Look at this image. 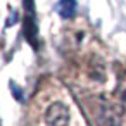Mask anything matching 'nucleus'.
<instances>
[{"label": "nucleus", "mask_w": 126, "mask_h": 126, "mask_svg": "<svg viewBox=\"0 0 126 126\" xmlns=\"http://www.w3.org/2000/svg\"><path fill=\"white\" fill-rule=\"evenodd\" d=\"M45 123L47 126H69V110L64 104L55 102L48 105L45 112Z\"/></svg>", "instance_id": "nucleus-2"}, {"label": "nucleus", "mask_w": 126, "mask_h": 126, "mask_svg": "<svg viewBox=\"0 0 126 126\" xmlns=\"http://www.w3.org/2000/svg\"><path fill=\"white\" fill-rule=\"evenodd\" d=\"M97 124L98 126H121L119 112L105 100H100L97 107Z\"/></svg>", "instance_id": "nucleus-3"}, {"label": "nucleus", "mask_w": 126, "mask_h": 126, "mask_svg": "<svg viewBox=\"0 0 126 126\" xmlns=\"http://www.w3.org/2000/svg\"><path fill=\"white\" fill-rule=\"evenodd\" d=\"M57 11L62 17H73L76 12V0H61Z\"/></svg>", "instance_id": "nucleus-4"}, {"label": "nucleus", "mask_w": 126, "mask_h": 126, "mask_svg": "<svg viewBox=\"0 0 126 126\" xmlns=\"http://www.w3.org/2000/svg\"><path fill=\"white\" fill-rule=\"evenodd\" d=\"M121 100H123V105H124V109H126V88L123 90V95H121Z\"/></svg>", "instance_id": "nucleus-5"}, {"label": "nucleus", "mask_w": 126, "mask_h": 126, "mask_svg": "<svg viewBox=\"0 0 126 126\" xmlns=\"http://www.w3.org/2000/svg\"><path fill=\"white\" fill-rule=\"evenodd\" d=\"M24 36L28 43L38 50V24H36V14L33 0H24Z\"/></svg>", "instance_id": "nucleus-1"}]
</instances>
